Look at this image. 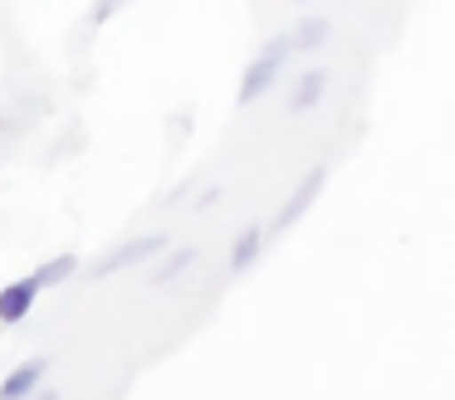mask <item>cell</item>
I'll return each mask as SVG.
<instances>
[{
	"label": "cell",
	"mask_w": 455,
	"mask_h": 400,
	"mask_svg": "<svg viewBox=\"0 0 455 400\" xmlns=\"http://www.w3.org/2000/svg\"><path fill=\"white\" fill-rule=\"evenodd\" d=\"M323 39H328V20H304V25L289 35V49H294V54L299 49H318Z\"/></svg>",
	"instance_id": "10"
},
{
	"label": "cell",
	"mask_w": 455,
	"mask_h": 400,
	"mask_svg": "<svg viewBox=\"0 0 455 400\" xmlns=\"http://www.w3.org/2000/svg\"><path fill=\"white\" fill-rule=\"evenodd\" d=\"M323 181H328V171H323V166H314V171L304 176V185H299V191H294V195H289V200H284V210H279L275 230H294V220H299V215L308 210V205H314V195L323 191Z\"/></svg>",
	"instance_id": "5"
},
{
	"label": "cell",
	"mask_w": 455,
	"mask_h": 400,
	"mask_svg": "<svg viewBox=\"0 0 455 400\" xmlns=\"http://www.w3.org/2000/svg\"><path fill=\"white\" fill-rule=\"evenodd\" d=\"M44 371H50V357H30V361H20V366L11 371V376L0 380V400H30L35 390H40Z\"/></svg>",
	"instance_id": "4"
},
{
	"label": "cell",
	"mask_w": 455,
	"mask_h": 400,
	"mask_svg": "<svg viewBox=\"0 0 455 400\" xmlns=\"http://www.w3.org/2000/svg\"><path fill=\"white\" fill-rule=\"evenodd\" d=\"M289 54H294V49H289V39H269V44H265V54H259V59H250L245 78H240V93H235V103H240V107H250V103H255V98L265 93L269 83H275L279 64H284Z\"/></svg>",
	"instance_id": "1"
},
{
	"label": "cell",
	"mask_w": 455,
	"mask_h": 400,
	"mask_svg": "<svg viewBox=\"0 0 455 400\" xmlns=\"http://www.w3.org/2000/svg\"><path fill=\"white\" fill-rule=\"evenodd\" d=\"M167 249V234H142V239H128V244H118V249L108 254V259H99V269H93V278H108V273H123V269H132V263H142V259H152V254H162Z\"/></svg>",
	"instance_id": "2"
},
{
	"label": "cell",
	"mask_w": 455,
	"mask_h": 400,
	"mask_svg": "<svg viewBox=\"0 0 455 400\" xmlns=\"http://www.w3.org/2000/svg\"><path fill=\"white\" fill-rule=\"evenodd\" d=\"M74 269H79V259H74V254H60V259H50V263L35 269V283H40V288H54V283H64Z\"/></svg>",
	"instance_id": "9"
},
{
	"label": "cell",
	"mask_w": 455,
	"mask_h": 400,
	"mask_svg": "<svg viewBox=\"0 0 455 400\" xmlns=\"http://www.w3.org/2000/svg\"><path fill=\"white\" fill-rule=\"evenodd\" d=\"M35 400H60V390H35Z\"/></svg>",
	"instance_id": "11"
},
{
	"label": "cell",
	"mask_w": 455,
	"mask_h": 400,
	"mask_svg": "<svg viewBox=\"0 0 455 400\" xmlns=\"http://www.w3.org/2000/svg\"><path fill=\"white\" fill-rule=\"evenodd\" d=\"M259 249H265V230H259V224H245V230L235 234V244H230V273H245L250 263L259 259Z\"/></svg>",
	"instance_id": "6"
},
{
	"label": "cell",
	"mask_w": 455,
	"mask_h": 400,
	"mask_svg": "<svg viewBox=\"0 0 455 400\" xmlns=\"http://www.w3.org/2000/svg\"><path fill=\"white\" fill-rule=\"evenodd\" d=\"M35 298H40V283H35V273L5 283V288H0V322H5V327L25 322V318H30V308H35Z\"/></svg>",
	"instance_id": "3"
},
{
	"label": "cell",
	"mask_w": 455,
	"mask_h": 400,
	"mask_svg": "<svg viewBox=\"0 0 455 400\" xmlns=\"http://www.w3.org/2000/svg\"><path fill=\"white\" fill-rule=\"evenodd\" d=\"M191 263H196V249H191V244H187V249H177V254H167V259H162L157 269H152V288H162V283H172L177 273H187Z\"/></svg>",
	"instance_id": "8"
},
{
	"label": "cell",
	"mask_w": 455,
	"mask_h": 400,
	"mask_svg": "<svg viewBox=\"0 0 455 400\" xmlns=\"http://www.w3.org/2000/svg\"><path fill=\"white\" fill-rule=\"evenodd\" d=\"M323 88H328V68H308V74H299L289 107H294V113H314L318 98H323Z\"/></svg>",
	"instance_id": "7"
}]
</instances>
